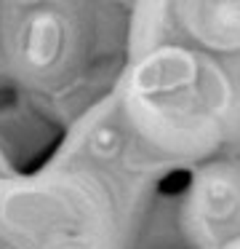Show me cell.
I'll return each mask as SVG.
<instances>
[{
	"mask_svg": "<svg viewBox=\"0 0 240 249\" xmlns=\"http://www.w3.org/2000/svg\"><path fill=\"white\" fill-rule=\"evenodd\" d=\"M64 46V27L56 14H35L24 27V59L32 67H48L59 59Z\"/></svg>",
	"mask_w": 240,
	"mask_h": 249,
	"instance_id": "6da1fadb",
	"label": "cell"
},
{
	"mask_svg": "<svg viewBox=\"0 0 240 249\" xmlns=\"http://www.w3.org/2000/svg\"><path fill=\"white\" fill-rule=\"evenodd\" d=\"M238 249H240V247H238Z\"/></svg>",
	"mask_w": 240,
	"mask_h": 249,
	"instance_id": "3957f363",
	"label": "cell"
},
{
	"mask_svg": "<svg viewBox=\"0 0 240 249\" xmlns=\"http://www.w3.org/2000/svg\"><path fill=\"white\" fill-rule=\"evenodd\" d=\"M192 27L216 46L240 43V6H195Z\"/></svg>",
	"mask_w": 240,
	"mask_h": 249,
	"instance_id": "7a4b0ae2",
	"label": "cell"
}]
</instances>
